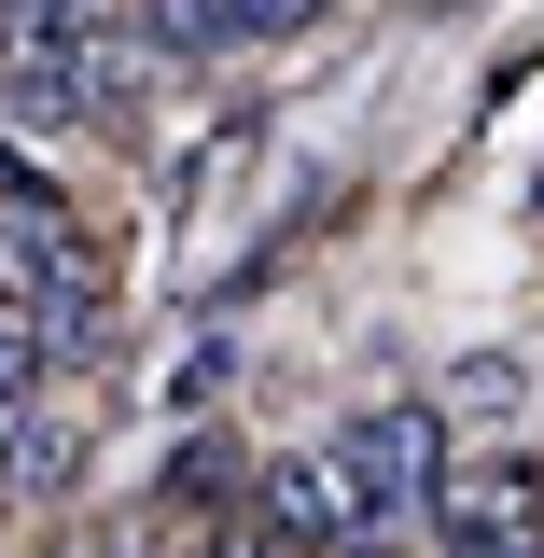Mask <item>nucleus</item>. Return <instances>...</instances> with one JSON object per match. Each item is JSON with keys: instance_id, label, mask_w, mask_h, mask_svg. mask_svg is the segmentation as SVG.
<instances>
[{"instance_id": "f257e3e1", "label": "nucleus", "mask_w": 544, "mask_h": 558, "mask_svg": "<svg viewBox=\"0 0 544 558\" xmlns=\"http://www.w3.org/2000/svg\"><path fill=\"white\" fill-rule=\"evenodd\" d=\"M336 488H349V545H391L433 517V488H447V405L433 391H377V405L336 418Z\"/></svg>"}, {"instance_id": "f03ea898", "label": "nucleus", "mask_w": 544, "mask_h": 558, "mask_svg": "<svg viewBox=\"0 0 544 558\" xmlns=\"http://www.w3.org/2000/svg\"><path fill=\"white\" fill-rule=\"evenodd\" d=\"M252 531H266V558H349V488L322 447H293V461H266L252 475Z\"/></svg>"}, {"instance_id": "7ed1b4c3", "label": "nucleus", "mask_w": 544, "mask_h": 558, "mask_svg": "<svg viewBox=\"0 0 544 558\" xmlns=\"http://www.w3.org/2000/svg\"><path fill=\"white\" fill-rule=\"evenodd\" d=\"M419 531L447 558H544V502H531V475H475V488H433Z\"/></svg>"}, {"instance_id": "20e7f679", "label": "nucleus", "mask_w": 544, "mask_h": 558, "mask_svg": "<svg viewBox=\"0 0 544 558\" xmlns=\"http://www.w3.org/2000/svg\"><path fill=\"white\" fill-rule=\"evenodd\" d=\"M140 43L168 70H209V57H252V0H140Z\"/></svg>"}, {"instance_id": "39448f33", "label": "nucleus", "mask_w": 544, "mask_h": 558, "mask_svg": "<svg viewBox=\"0 0 544 558\" xmlns=\"http://www.w3.org/2000/svg\"><path fill=\"white\" fill-rule=\"evenodd\" d=\"M70 475H84V433H70V418H14L0 488H14V502H43V488H70Z\"/></svg>"}, {"instance_id": "423d86ee", "label": "nucleus", "mask_w": 544, "mask_h": 558, "mask_svg": "<svg viewBox=\"0 0 544 558\" xmlns=\"http://www.w3.org/2000/svg\"><path fill=\"white\" fill-rule=\"evenodd\" d=\"M154 502H168V517H223V502H238V461H223V447H182Z\"/></svg>"}, {"instance_id": "0eeeda50", "label": "nucleus", "mask_w": 544, "mask_h": 558, "mask_svg": "<svg viewBox=\"0 0 544 558\" xmlns=\"http://www.w3.org/2000/svg\"><path fill=\"white\" fill-rule=\"evenodd\" d=\"M43 377H57V363H43V336H28V322H0V418L43 405Z\"/></svg>"}, {"instance_id": "6e6552de", "label": "nucleus", "mask_w": 544, "mask_h": 558, "mask_svg": "<svg viewBox=\"0 0 544 558\" xmlns=\"http://www.w3.org/2000/svg\"><path fill=\"white\" fill-rule=\"evenodd\" d=\"M447 405H461V418H517V363H461Z\"/></svg>"}, {"instance_id": "1a4fd4ad", "label": "nucleus", "mask_w": 544, "mask_h": 558, "mask_svg": "<svg viewBox=\"0 0 544 558\" xmlns=\"http://www.w3.org/2000/svg\"><path fill=\"white\" fill-rule=\"evenodd\" d=\"M293 28H322V0H252V43H293Z\"/></svg>"}, {"instance_id": "9d476101", "label": "nucleus", "mask_w": 544, "mask_h": 558, "mask_svg": "<svg viewBox=\"0 0 544 558\" xmlns=\"http://www.w3.org/2000/svg\"><path fill=\"white\" fill-rule=\"evenodd\" d=\"M70 558H126V545H70Z\"/></svg>"}]
</instances>
